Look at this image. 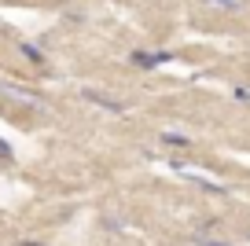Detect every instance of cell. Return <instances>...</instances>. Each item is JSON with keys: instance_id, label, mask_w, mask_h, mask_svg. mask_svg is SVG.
Here are the masks:
<instances>
[{"instance_id": "cell-6", "label": "cell", "mask_w": 250, "mask_h": 246, "mask_svg": "<svg viewBox=\"0 0 250 246\" xmlns=\"http://www.w3.org/2000/svg\"><path fill=\"white\" fill-rule=\"evenodd\" d=\"M19 246H41V243H19Z\"/></svg>"}, {"instance_id": "cell-5", "label": "cell", "mask_w": 250, "mask_h": 246, "mask_svg": "<svg viewBox=\"0 0 250 246\" xmlns=\"http://www.w3.org/2000/svg\"><path fill=\"white\" fill-rule=\"evenodd\" d=\"M199 246H221V243H199Z\"/></svg>"}, {"instance_id": "cell-2", "label": "cell", "mask_w": 250, "mask_h": 246, "mask_svg": "<svg viewBox=\"0 0 250 246\" xmlns=\"http://www.w3.org/2000/svg\"><path fill=\"white\" fill-rule=\"evenodd\" d=\"M162 59H169V55H147V52H133V62H136V66H158Z\"/></svg>"}, {"instance_id": "cell-3", "label": "cell", "mask_w": 250, "mask_h": 246, "mask_svg": "<svg viewBox=\"0 0 250 246\" xmlns=\"http://www.w3.org/2000/svg\"><path fill=\"white\" fill-rule=\"evenodd\" d=\"M22 52H26V55H30V59H33V62H44V59H41V52H37V48H33V44H22Z\"/></svg>"}, {"instance_id": "cell-4", "label": "cell", "mask_w": 250, "mask_h": 246, "mask_svg": "<svg viewBox=\"0 0 250 246\" xmlns=\"http://www.w3.org/2000/svg\"><path fill=\"white\" fill-rule=\"evenodd\" d=\"M0 154H4V158H11V147L4 144V140H0Z\"/></svg>"}, {"instance_id": "cell-1", "label": "cell", "mask_w": 250, "mask_h": 246, "mask_svg": "<svg viewBox=\"0 0 250 246\" xmlns=\"http://www.w3.org/2000/svg\"><path fill=\"white\" fill-rule=\"evenodd\" d=\"M0 92L8 96V100H19V103H26V107H44V100H41V96H30L26 92V88H19V85H0Z\"/></svg>"}]
</instances>
